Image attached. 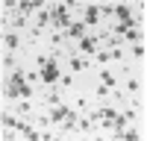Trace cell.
<instances>
[{
	"label": "cell",
	"instance_id": "277c9868",
	"mask_svg": "<svg viewBox=\"0 0 147 141\" xmlns=\"http://www.w3.org/2000/svg\"><path fill=\"white\" fill-rule=\"evenodd\" d=\"M80 50H82V53H94V50H97V38H82V41H80Z\"/></svg>",
	"mask_w": 147,
	"mask_h": 141
},
{
	"label": "cell",
	"instance_id": "6da1fadb",
	"mask_svg": "<svg viewBox=\"0 0 147 141\" xmlns=\"http://www.w3.org/2000/svg\"><path fill=\"white\" fill-rule=\"evenodd\" d=\"M41 79H44V82H56V79H59V65H56V59H44V62H41Z\"/></svg>",
	"mask_w": 147,
	"mask_h": 141
},
{
	"label": "cell",
	"instance_id": "7a4b0ae2",
	"mask_svg": "<svg viewBox=\"0 0 147 141\" xmlns=\"http://www.w3.org/2000/svg\"><path fill=\"white\" fill-rule=\"evenodd\" d=\"M82 32H85V23L82 21H71L68 23V35H71V38H82Z\"/></svg>",
	"mask_w": 147,
	"mask_h": 141
},
{
	"label": "cell",
	"instance_id": "3957f363",
	"mask_svg": "<svg viewBox=\"0 0 147 141\" xmlns=\"http://www.w3.org/2000/svg\"><path fill=\"white\" fill-rule=\"evenodd\" d=\"M97 21H100V9L88 6V9H85V23H97Z\"/></svg>",
	"mask_w": 147,
	"mask_h": 141
}]
</instances>
